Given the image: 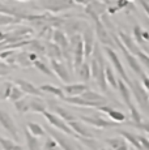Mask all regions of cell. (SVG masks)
I'll return each instance as SVG.
<instances>
[{"instance_id": "e575fe53", "label": "cell", "mask_w": 149, "mask_h": 150, "mask_svg": "<svg viewBox=\"0 0 149 150\" xmlns=\"http://www.w3.org/2000/svg\"><path fill=\"white\" fill-rule=\"evenodd\" d=\"M24 96H25V94L22 93L21 90H20L18 86L13 85L12 89H11V93H9V97H8V99L12 100V102L15 103V102H17V100L21 99V98H24Z\"/></svg>"}, {"instance_id": "d6986e66", "label": "cell", "mask_w": 149, "mask_h": 150, "mask_svg": "<svg viewBox=\"0 0 149 150\" xmlns=\"http://www.w3.org/2000/svg\"><path fill=\"white\" fill-rule=\"evenodd\" d=\"M50 103V108L53 110V114H55L56 116H59L60 119H63L65 123H70V122H73V120H77V116H74L72 112H70L67 108L64 107H60V106H56L54 102H48Z\"/></svg>"}, {"instance_id": "ffe728a7", "label": "cell", "mask_w": 149, "mask_h": 150, "mask_svg": "<svg viewBox=\"0 0 149 150\" xmlns=\"http://www.w3.org/2000/svg\"><path fill=\"white\" fill-rule=\"evenodd\" d=\"M68 127L80 137H93V133L89 131V127H87L84 123H81L80 120H73V122L67 123Z\"/></svg>"}, {"instance_id": "8992f818", "label": "cell", "mask_w": 149, "mask_h": 150, "mask_svg": "<svg viewBox=\"0 0 149 150\" xmlns=\"http://www.w3.org/2000/svg\"><path fill=\"white\" fill-rule=\"evenodd\" d=\"M46 131L50 133V137L58 144V146L62 150H77V145H74L72 141L59 131H56L53 127H46Z\"/></svg>"}, {"instance_id": "7402d4cb", "label": "cell", "mask_w": 149, "mask_h": 150, "mask_svg": "<svg viewBox=\"0 0 149 150\" xmlns=\"http://www.w3.org/2000/svg\"><path fill=\"white\" fill-rule=\"evenodd\" d=\"M119 90L120 93V97H122L123 102H124V105L128 107V110H131L133 107V103L132 100H131V91H130V88H128L127 85H126L124 82L122 81L120 79H118V88H116Z\"/></svg>"}, {"instance_id": "4dcf8cb0", "label": "cell", "mask_w": 149, "mask_h": 150, "mask_svg": "<svg viewBox=\"0 0 149 150\" xmlns=\"http://www.w3.org/2000/svg\"><path fill=\"white\" fill-rule=\"evenodd\" d=\"M76 71H77V73H79V77L84 82H87L90 80V65L88 62H84Z\"/></svg>"}, {"instance_id": "7a4b0ae2", "label": "cell", "mask_w": 149, "mask_h": 150, "mask_svg": "<svg viewBox=\"0 0 149 150\" xmlns=\"http://www.w3.org/2000/svg\"><path fill=\"white\" fill-rule=\"evenodd\" d=\"M128 88H130V91H132L133 97L136 98L140 108L149 115V96H148L147 90H145V89L143 88V85L140 83V81H137V80H131V85L128 86Z\"/></svg>"}, {"instance_id": "836d02e7", "label": "cell", "mask_w": 149, "mask_h": 150, "mask_svg": "<svg viewBox=\"0 0 149 150\" xmlns=\"http://www.w3.org/2000/svg\"><path fill=\"white\" fill-rule=\"evenodd\" d=\"M31 51L33 54H45V45L41 43L39 41H35V39H31L30 43L26 46Z\"/></svg>"}, {"instance_id": "5bb4252c", "label": "cell", "mask_w": 149, "mask_h": 150, "mask_svg": "<svg viewBox=\"0 0 149 150\" xmlns=\"http://www.w3.org/2000/svg\"><path fill=\"white\" fill-rule=\"evenodd\" d=\"M80 97L84 98V99L88 100V102L93 103V105L96 106V108L101 107V106H105L106 103H107V99H106L102 94L97 93V91H94V90H90V89H88L87 91H84Z\"/></svg>"}, {"instance_id": "7dc6e473", "label": "cell", "mask_w": 149, "mask_h": 150, "mask_svg": "<svg viewBox=\"0 0 149 150\" xmlns=\"http://www.w3.org/2000/svg\"><path fill=\"white\" fill-rule=\"evenodd\" d=\"M77 150H85V149L82 148V146H79V145H77Z\"/></svg>"}, {"instance_id": "30bf717a", "label": "cell", "mask_w": 149, "mask_h": 150, "mask_svg": "<svg viewBox=\"0 0 149 150\" xmlns=\"http://www.w3.org/2000/svg\"><path fill=\"white\" fill-rule=\"evenodd\" d=\"M94 22H96V34H97V37H98L99 42H101L102 45H105L106 47H109V46L113 47L114 41H113V38L110 37V33H109L107 28L104 25V22H102L99 18L94 20Z\"/></svg>"}, {"instance_id": "8d00e7d4", "label": "cell", "mask_w": 149, "mask_h": 150, "mask_svg": "<svg viewBox=\"0 0 149 150\" xmlns=\"http://www.w3.org/2000/svg\"><path fill=\"white\" fill-rule=\"evenodd\" d=\"M15 145H16V144H15V141H13V140L0 136V148H1L3 150H12Z\"/></svg>"}, {"instance_id": "9c48e42d", "label": "cell", "mask_w": 149, "mask_h": 150, "mask_svg": "<svg viewBox=\"0 0 149 150\" xmlns=\"http://www.w3.org/2000/svg\"><path fill=\"white\" fill-rule=\"evenodd\" d=\"M105 52L107 54L109 59L111 60V63H113V64H114V67L116 68V71H118V73L120 74V80H122V81L124 82L127 86H130V85H131V80L128 79L127 73H126V71H124V68H123V65H122V63H120L119 56H118V55H116V52L113 50V48H110V47H106V46H105Z\"/></svg>"}, {"instance_id": "ba28073f", "label": "cell", "mask_w": 149, "mask_h": 150, "mask_svg": "<svg viewBox=\"0 0 149 150\" xmlns=\"http://www.w3.org/2000/svg\"><path fill=\"white\" fill-rule=\"evenodd\" d=\"M0 125L11 134V137H12L13 140H16V141L20 140L15 122H13V119L11 117V115L8 114L7 111H4L3 108H0Z\"/></svg>"}, {"instance_id": "4316f807", "label": "cell", "mask_w": 149, "mask_h": 150, "mask_svg": "<svg viewBox=\"0 0 149 150\" xmlns=\"http://www.w3.org/2000/svg\"><path fill=\"white\" fill-rule=\"evenodd\" d=\"M77 140L82 144V148H87L85 150H99L101 146H99V142L93 137H77Z\"/></svg>"}, {"instance_id": "8fae6325", "label": "cell", "mask_w": 149, "mask_h": 150, "mask_svg": "<svg viewBox=\"0 0 149 150\" xmlns=\"http://www.w3.org/2000/svg\"><path fill=\"white\" fill-rule=\"evenodd\" d=\"M81 39H82V46H84V56H85V59H89V56L92 55V51H93V46H94V34L89 25L82 31Z\"/></svg>"}, {"instance_id": "c3c4849f", "label": "cell", "mask_w": 149, "mask_h": 150, "mask_svg": "<svg viewBox=\"0 0 149 150\" xmlns=\"http://www.w3.org/2000/svg\"><path fill=\"white\" fill-rule=\"evenodd\" d=\"M18 1H29V0H18Z\"/></svg>"}, {"instance_id": "484cf974", "label": "cell", "mask_w": 149, "mask_h": 150, "mask_svg": "<svg viewBox=\"0 0 149 150\" xmlns=\"http://www.w3.org/2000/svg\"><path fill=\"white\" fill-rule=\"evenodd\" d=\"M24 134H25V141L29 150H41V142H39L38 137H34L33 134L29 133L26 128H24Z\"/></svg>"}, {"instance_id": "f35d334b", "label": "cell", "mask_w": 149, "mask_h": 150, "mask_svg": "<svg viewBox=\"0 0 149 150\" xmlns=\"http://www.w3.org/2000/svg\"><path fill=\"white\" fill-rule=\"evenodd\" d=\"M12 71H13V67L8 65L7 63H4V62H0V77L8 76Z\"/></svg>"}, {"instance_id": "83f0119b", "label": "cell", "mask_w": 149, "mask_h": 150, "mask_svg": "<svg viewBox=\"0 0 149 150\" xmlns=\"http://www.w3.org/2000/svg\"><path fill=\"white\" fill-rule=\"evenodd\" d=\"M33 65L37 69H38L39 72H42L43 74H46V76H48V77H51V79H55V74H54V72H53V69L50 68V65L47 64L46 62H43V60H39V59H37L35 62L33 63Z\"/></svg>"}, {"instance_id": "9a60e30c", "label": "cell", "mask_w": 149, "mask_h": 150, "mask_svg": "<svg viewBox=\"0 0 149 150\" xmlns=\"http://www.w3.org/2000/svg\"><path fill=\"white\" fill-rule=\"evenodd\" d=\"M118 38H120V43L123 45V47H124L128 52L132 54L133 56H136V55L139 54V51L141 50V48H140L139 46L135 43L133 39L131 38L128 34H126L124 31H119V33H118Z\"/></svg>"}, {"instance_id": "ac0fdd59", "label": "cell", "mask_w": 149, "mask_h": 150, "mask_svg": "<svg viewBox=\"0 0 149 150\" xmlns=\"http://www.w3.org/2000/svg\"><path fill=\"white\" fill-rule=\"evenodd\" d=\"M89 89V86L85 83H67L63 86V93L68 94L70 97H79L81 96L84 91H87Z\"/></svg>"}, {"instance_id": "d4e9b609", "label": "cell", "mask_w": 149, "mask_h": 150, "mask_svg": "<svg viewBox=\"0 0 149 150\" xmlns=\"http://www.w3.org/2000/svg\"><path fill=\"white\" fill-rule=\"evenodd\" d=\"M38 89L42 91V93H47V94H50V96H55V97L60 98V99H64V98H65L63 90L60 88H58V86H54V85H50V83H46V85H41Z\"/></svg>"}, {"instance_id": "d6a6232c", "label": "cell", "mask_w": 149, "mask_h": 150, "mask_svg": "<svg viewBox=\"0 0 149 150\" xmlns=\"http://www.w3.org/2000/svg\"><path fill=\"white\" fill-rule=\"evenodd\" d=\"M15 108L20 114H26L29 112V98H21L20 100L15 102Z\"/></svg>"}, {"instance_id": "7bdbcfd3", "label": "cell", "mask_w": 149, "mask_h": 150, "mask_svg": "<svg viewBox=\"0 0 149 150\" xmlns=\"http://www.w3.org/2000/svg\"><path fill=\"white\" fill-rule=\"evenodd\" d=\"M133 127H136V128L139 129H143L144 132H147V133H149V120L148 122H141L139 124H132Z\"/></svg>"}, {"instance_id": "bcb514c9", "label": "cell", "mask_w": 149, "mask_h": 150, "mask_svg": "<svg viewBox=\"0 0 149 150\" xmlns=\"http://www.w3.org/2000/svg\"><path fill=\"white\" fill-rule=\"evenodd\" d=\"M12 150H24V148H22L21 145H15L13 146V149Z\"/></svg>"}, {"instance_id": "816d5d0a", "label": "cell", "mask_w": 149, "mask_h": 150, "mask_svg": "<svg viewBox=\"0 0 149 150\" xmlns=\"http://www.w3.org/2000/svg\"><path fill=\"white\" fill-rule=\"evenodd\" d=\"M127 1H128V3H130V1H132V0H127Z\"/></svg>"}, {"instance_id": "74e56055", "label": "cell", "mask_w": 149, "mask_h": 150, "mask_svg": "<svg viewBox=\"0 0 149 150\" xmlns=\"http://www.w3.org/2000/svg\"><path fill=\"white\" fill-rule=\"evenodd\" d=\"M12 86H13L12 82H5V83H3V89H1V93H0V98H1V99H8Z\"/></svg>"}, {"instance_id": "6da1fadb", "label": "cell", "mask_w": 149, "mask_h": 150, "mask_svg": "<svg viewBox=\"0 0 149 150\" xmlns=\"http://www.w3.org/2000/svg\"><path fill=\"white\" fill-rule=\"evenodd\" d=\"M70 42V52L72 54V67L77 69L80 65L84 63V46H82V39L81 35L79 34H73L68 39Z\"/></svg>"}, {"instance_id": "e0dca14e", "label": "cell", "mask_w": 149, "mask_h": 150, "mask_svg": "<svg viewBox=\"0 0 149 150\" xmlns=\"http://www.w3.org/2000/svg\"><path fill=\"white\" fill-rule=\"evenodd\" d=\"M98 111L104 112V114L109 115L110 116V119L113 120L114 123H120V122H124L126 120V115L123 114L122 111H118V110H115L113 107V106H109V105H105V106H101V107H98Z\"/></svg>"}, {"instance_id": "4fadbf2b", "label": "cell", "mask_w": 149, "mask_h": 150, "mask_svg": "<svg viewBox=\"0 0 149 150\" xmlns=\"http://www.w3.org/2000/svg\"><path fill=\"white\" fill-rule=\"evenodd\" d=\"M15 82H16V86H18L20 90H21L24 94H28V96H31V97H39V98L42 96H45L34 83L26 81V80L18 79V80H16Z\"/></svg>"}, {"instance_id": "681fc988", "label": "cell", "mask_w": 149, "mask_h": 150, "mask_svg": "<svg viewBox=\"0 0 149 150\" xmlns=\"http://www.w3.org/2000/svg\"><path fill=\"white\" fill-rule=\"evenodd\" d=\"M99 150H107V149H106V148H101V149H99Z\"/></svg>"}, {"instance_id": "d590c367", "label": "cell", "mask_w": 149, "mask_h": 150, "mask_svg": "<svg viewBox=\"0 0 149 150\" xmlns=\"http://www.w3.org/2000/svg\"><path fill=\"white\" fill-rule=\"evenodd\" d=\"M21 20L16 18L12 16H7V14H1L0 13V26H5V25H12V24H17Z\"/></svg>"}, {"instance_id": "1f68e13d", "label": "cell", "mask_w": 149, "mask_h": 150, "mask_svg": "<svg viewBox=\"0 0 149 150\" xmlns=\"http://www.w3.org/2000/svg\"><path fill=\"white\" fill-rule=\"evenodd\" d=\"M105 79H106V82L110 83V86L113 89L118 88V79L115 77L113 69L109 67V65H106V67H105Z\"/></svg>"}, {"instance_id": "f546056e", "label": "cell", "mask_w": 149, "mask_h": 150, "mask_svg": "<svg viewBox=\"0 0 149 150\" xmlns=\"http://www.w3.org/2000/svg\"><path fill=\"white\" fill-rule=\"evenodd\" d=\"M26 129L29 131L30 134H33L34 137H42V136H45V133H46L43 127L39 125V124H37V123H33V122H29L26 124Z\"/></svg>"}, {"instance_id": "2e32d148", "label": "cell", "mask_w": 149, "mask_h": 150, "mask_svg": "<svg viewBox=\"0 0 149 150\" xmlns=\"http://www.w3.org/2000/svg\"><path fill=\"white\" fill-rule=\"evenodd\" d=\"M38 59V55L33 54V52H25V51H21V52L16 54V64H18L20 67H31L33 63Z\"/></svg>"}, {"instance_id": "f1b7e54d", "label": "cell", "mask_w": 149, "mask_h": 150, "mask_svg": "<svg viewBox=\"0 0 149 150\" xmlns=\"http://www.w3.org/2000/svg\"><path fill=\"white\" fill-rule=\"evenodd\" d=\"M119 134L124 138L126 141L131 142V145H132L136 150H143L141 145H140V142H139V140H137V137L135 136V134L131 133V132H128V131H119Z\"/></svg>"}, {"instance_id": "3957f363", "label": "cell", "mask_w": 149, "mask_h": 150, "mask_svg": "<svg viewBox=\"0 0 149 150\" xmlns=\"http://www.w3.org/2000/svg\"><path fill=\"white\" fill-rule=\"evenodd\" d=\"M113 38V41L116 43V46L120 48V51L123 52V55H124V57H126V60H127V63H128V65H130V68L132 69V71L135 72V73L137 74V76H140L141 77V81H144L145 79H147V74L144 73V71H143V68H141V64H140V62L136 59V56H133L131 52H128L127 50H126L124 47H123V45L120 43V41H119V38L116 35H113L111 37Z\"/></svg>"}, {"instance_id": "ab89813d", "label": "cell", "mask_w": 149, "mask_h": 150, "mask_svg": "<svg viewBox=\"0 0 149 150\" xmlns=\"http://www.w3.org/2000/svg\"><path fill=\"white\" fill-rule=\"evenodd\" d=\"M45 150H59V146L51 137H47L45 142Z\"/></svg>"}, {"instance_id": "5b68a950", "label": "cell", "mask_w": 149, "mask_h": 150, "mask_svg": "<svg viewBox=\"0 0 149 150\" xmlns=\"http://www.w3.org/2000/svg\"><path fill=\"white\" fill-rule=\"evenodd\" d=\"M77 117H79V116H77ZM79 119L81 120V122H84L85 124H89V125L94 127V128L105 129V128H114V127L118 125L116 123L104 119L101 115L96 114V112H94V114H92V115H89V116H87V115H80Z\"/></svg>"}, {"instance_id": "7c38bea8", "label": "cell", "mask_w": 149, "mask_h": 150, "mask_svg": "<svg viewBox=\"0 0 149 150\" xmlns=\"http://www.w3.org/2000/svg\"><path fill=\"white\" fill-rule=\"evenodd\" d=\"M50 68L53 69L54 74H56L64 83L70 82V80H71L70 71L65 67V64H63L62 62H58V60H50Z\"/></svg>"}, {"instance_id": "603a6c76", "label": "cell", "mask_w": 149, "mask_h": 150, "mask_svg": "<svg viewBox=\"0 0 149 150\" xmlns=\"http://www.w3.org/2000/svg\"><path fill=\"white\" fill-rule=\"evenodd\" d=\"M29 98V111L37 112V114H43L45 111H47V103L42 100V98L39 97H28Z\"/></svg>"}, {"instance_id": "277c9868", "label": "cell", "mask_w": 149, "mask_h": 150, "mask_svg": "<svg viewBox=\"0 0 149 150\" xmlns=\"http://www.w3.org/2000/svg\"><path fill=\"white\" fill-rule=\"evenodd\" d=\"M43 116L46 117V120H47V122L56 129V131H60V132H63L64 134H67V136H71V137H74V138L79 137L72 131V129L68 127V124L65 123L63 119H60L59 116H56L55 114H53V112H48V111H45L43 112Z\"/></svg>"}, {"instance_id": "b9f144b4", "label": "cell", "mask_w": 149, "mask_h": 150, "mask_svg": "<svg viewBox=\"0 0 149 150\" xmlns=\"http://www.w3.org/2000/svg\"><path fill=\"white\" fill-rule=\"evenodd\" d=\"M136 137H137V140H139L143 150H149V140L148 138L144 137V136H136Z\"/></svg>"}, {"instance_id": "44dd1931", "label": "cell", "mask_w": 149, "mask_h": 150, "mask_svg": "<svg viewBox=\"0 0 149 150\" xmlns=\"http://www.w3.org/2000/svg\"><path fill=\"white\" fill-rule=\"evenodd\" d=\"M106 145L109 146L107 150H130L127 141L123 137H111L106 138Z\"/></svg>"}, {"instance_id": "cb8c5ba5", "label": "cell", "mask_w": 149, "mask_h": 150, "mask_svg": "<svg viewBox=\"0 0 149 150\" xmlns=\"http://www.w3.org/2000/svg\"><path fill=\"white\" fill-rule=\"evenodd\" d=\"M45 54L48 55L50 60H58V62H62L63 60V55H62L60 48L53 42H46L45 43Z\"/></svg>"}, {"instance_id": "f907efd6", "label": "cell", "mask_w": 149, "mask_h": 150, "mask_svg": "<svg viewBox=\"0 0 149 150\" xmlns=\"http://www.w3.org/2000/svg\"><path fill=\"white\" fill-rule=\"evenodd\" d=\"M90 1H93V0H87V3H90Z\"/></svg>"}, {"instance_id": "ee69618b", "label": "cell", "mask_w": 149, "mask_h": 150, "mask_svg": "<svg viewBox=\"0 0 149 150\" xmlns=\"http://www.w3.org/2000/svg\"><path fill=\"white\" fill-rule=\"evenodd\" d=\"M140 4H141V7L144 8V11L147 12V14L149 16V3L147 1V0H139Z\"/></svg>"}, {"instance_id": "60d3db41", "label": "cell", "mask_w": 149, "mask_h": 150, "mask_svg": "<svg viewBox=\"0 0 149 150\" xmlns=\"http://www.w3.org/2000/svg\"><path fill=\"white\" fill-rule=\"evenodd\" d=\"M136 56L140 59L139 62H141V64H144L145 67H148V68H149V55H148V54H145L143 50H140V51H139V54H137Z\"/></svg>"}, {"instance_id": "f6af8a7d", "label": "cell", "mask_w": 149, "mask_h": 150, "mask_svg": "<svg viewBox=\"0 0 149 150\" xmlns=\"http://www.w3.org/2000/svg\"><path fill=\"white\" fill-rule=\"evenodd\" d=\"M74 3H77V4H82V5H85V4H88L87 3V0H73Z\"/></svg>"}, {"instance_id": "52a82bcc", "label": "cell", "mask_w": 149, "mask_h": 150, "mask_svg": "<svg viewBox=\"0 0 149 150\" xmlns=\"http://www.w3.org/2000/svg\"><path fill=\"white\" fill-rule=\"evenodd\" d=\"M42 7H43V9L51 13H59L72 8L73 3L71 0H43Z\"/></svg>"}]
</instances>
